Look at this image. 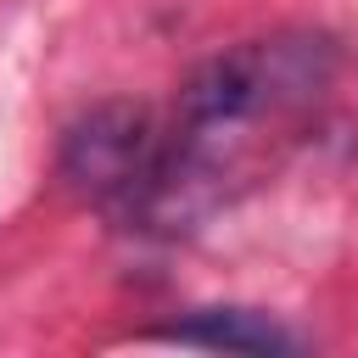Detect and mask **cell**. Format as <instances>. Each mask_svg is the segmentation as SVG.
Returning <instances> with one entry per match:
<instances>
[{
	"mask_svg": "<svg viewBox=\"0 0 358 358\" xmlns=\"http://www.w3.org/2000/svg\"><path fill=\"white\" fill-rule=\"evenodd\" d=\"M162 123L134 101H101L78 112L62 134V179L95 201L112 224L140 229L157 173H162Z\"/></svg>",
	"mask_w": 358,
	"mask_h": 358,
	"instance_id": "obj_1",
	"label": "cell"
},
{
	"mask_svg": "<svg viewBox=\"0 0 358 358\" xmlns=\"http://www.w3.org/2000/svg\"><path fill=\"white\" fill-rule=\"evenodd\" d=\"M162 341H179V347H207V352H296L302 341L280 324V319H268V313H257V308H196L190 319H173V324H162L157 330Z\"/></svg>",
	"mask_w": 358,
	"mask_h": 358,
	"instance_id": "obj_2",
	"label": "cell"
}]
</instances>
